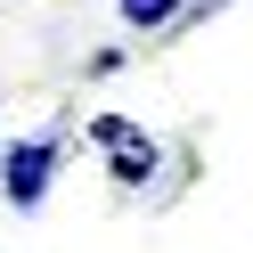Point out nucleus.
Segmentation results:
<instances>
[{"instance_id":"nucleus-1","label":"nucleus","mask_w":253,"mask_h":253,"mask_svg":"<svg viewBox=\"0 0 253 253\" xmlns=\"http://www.w3.org/2000/svg\"><path fill=\"white\" fill-rule=\"evenodd\" d=\"M49 180H57V139H17V147L0 155V196L17 204V212H33L49 196Z\"/></svg>"},{"instance_id":"nucleus-2","label":"nucleus","mask_w":253,"mask_h":253,"mask_svg":"<svg viewBox=\"0 0 253 253\" xmlns=\"http://www.w3.org/2000/svg\"><path fill=\"white\" fill-rule=\"evenodd\" d=\"M90 139H98V147H106V164H115L123 180H147V171H155V139H139L131 123H115V115H98V123H90Z\"/></svg>"},{"instance_id":"nucleus-3","label":"nucleus","mask_w":253,"mask_h":253,"mask_svg":"<svg viewBox=\"0 0 253 253\" xmlns=\"http://www.w3.org/2000/svg\"><path fill=\"white\" fill-rule=\"evenodd\" d=\"M180 0H123V25H164Z\"/></svg>"}]
</instances>
